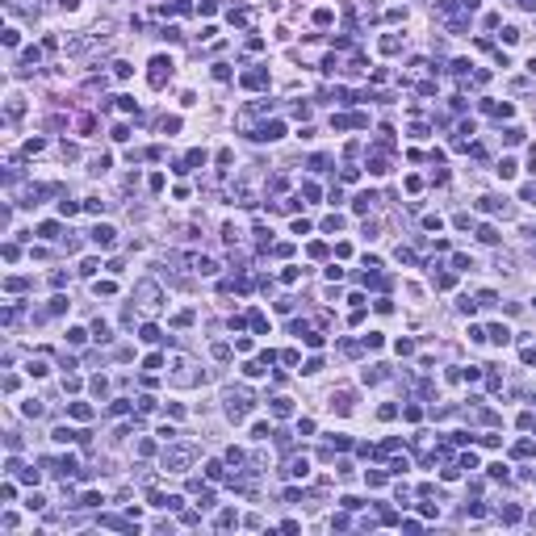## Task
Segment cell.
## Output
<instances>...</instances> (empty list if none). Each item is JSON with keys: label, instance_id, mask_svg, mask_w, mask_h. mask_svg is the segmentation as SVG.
Instances as JSON below:
<instances>
[{"label": "cell", "instance_id": "1", "mask_svg": "<svg viewBox=\"0 0 536 536\" xmlns=\"http://www.w3.org/2000/svg\"><path fill=\"white\" fill-rule=\"evenodd\" d=\"M134 306H138V314H159V306H163V289H159V281H138L134 285Z\"/></svg>", "mask_w": 536, "mask_h": 536}, {"label": "cell", "instance_id": "2", "mask_svg": "<svg viewBox=\"0 0 536 536\" xmlns=\"http://www.w3.org/2000/svg\"><path fill=\"white\" fill-rule=\"evenodd\" d=\"M256 407V398H252V390H226V415H231V423H243L247 415H252Z\"/></svg>", "mask_w": 536, "mask_h": 536}, {"label": "cell", "instance_id": "3", "mask_svg": "<svg viewBox=\"0 0 536 536\" xmlns=\"http://www.w3.org/2000/svg\"><path fill=\"white\" fill-rule=\"evenodd\" d=\"M193 457H197L193 444H172V448H163V469L168 473H185L189 465H193Z\"/></svg>", "mask_w": 536, "mask_h": 536}, {"label": "cell", "instance_id": "4", "mask_svg": "<svg viewBox=\"0 0 536 536\" xmlns=\"http://www.w3.org/2000/svg\"><path fill=\"white\" fill-rule=\"evenodd\" d=\"M197 381H206V373H197L189 356H172V386H197Z\"/></svg>", "mask_w": 536, "mask_h": 536}, {"label": "cell", "instance_id": "5", "mask_svg": "<svg viewBox=\"0 0 536 536\" xmlns=\"http://www.w3.org/2000/svg\"><path fill=\"white\" fill-rule=\"evenodd\" d=\"M168 80H172V59L155 55V59H151V88H163Z\"/></svg>", "mask_w": 536, "mask_h": 536}, {"label": "cell", "instance_id": "6", "mask_svg": "<svg viewBox=\"0 0 536 536\" xmlns=\"http://www.w3.org/2000/svg\"><path fill=\"white\" fill-rule=\"evenodd\" d=\"M97 38H105V30H97V34H80V38H71L67 42V55H80V51H88Z\"/></svg>", "mask_w": 536, "mask_h": 536}, {"label": "cell", "instance_id": "7", "mask_svg": "<svg viewBox=\"0 0 536 536\" xmlns=\"http://www.w3.org/2000/svg\"><path fill=\"white\" fill-rule=\"evenodd\" d=\"M113 239H117V231H113V226H105V222L92 226V243H97V247H113Z\"/></svg>", "mask_w": 536, "mask_h": 536}, {"label": "cell", "instance_id": "8", "mask_svg": "<svg viewBox=\"0 0 536 536\" xmlns=\"http://www.w3.org/2000/svg\"><path fill=\"white\" fill-rule=\"evenodd\" d=\"M285 473H293V478H306V473H310V461H306V457H289Z\"/></svg>", "mask_w": 536, "mask_h": 536}, {"label": "cell", "instance_id": "9", "mask_svg": "<svg viewBox=\"0 0 536 536\" xmlns=\"http://www.w3.org/2000/svg\"><path fill=\"white\" fill-rule=\"evenodd\" d=\"M281 134H285V126H281V122H268V126H260V130H256V138H264V142L281 138Z\"/></svg>", "mask_w": 536, "mask_h": 536}, {"label": "cell", "instance_id": "10", "mask_svg": "<svg viewBox=\"0 0 536 536\" xmlns=\"http://www.w3.org/2000/svg\"><path fill=\"white\" fill-rule=\"evenodd\" d=\"M331 407H335L339 415H348V411H352V394H348V390H339V394H331Z\"/></svg>", "mask_w": 536, "mask_h": 536}, {"label": "cell", "instance_id": "11", "mask_svg": "<svg viewBox=\"0 0 536 536\" xmlns=\"http://www.w3.org/2000/svg\"><path fill=\"white\" fill-rule=\"evenodd\" d=\"M272 415H281V419H285V415H293V398L277 394V398H272Z\"/></svg>", "mask_w": 536, "mask_h": 536}, {"label": "cell", "instance_id": "12", "mask_svg": "<svg viewBox=\"0 0 536 536\" xmlns=\"http://www.w3.org/2000/svg\"><path fill=\"white\" fill-rule=\"evenodd\" d=\"M193 268L201 272V277H214V272H218V264H214L210 256H197V260H193Z\"/></svg>", "mask_w": 536, "mask_h": 536}, {"label": "cell", "instance_id": "13", "mask_svg": "<svg viewBox=\"0 0 536 536\" xmlns=\"http://www.w3.org/2000/svg\"><path fill=\"white\" fill-rule=\"evenodd\" d=\"M71 419H80V423H84V419H92V407H88V402H71Z\"/></svg>", "mask_w": 536, "mask_h": 536}, {"label": "cell", "instance_id": "14", "mask_svg": "<svg viewBox=\"0 0 536 536\" xmlns=\"http://www.w3.org/2000/svg\"><path fill=\"white\" fill-rule=\"evenodd\" d=\"M381 51H386V55H398V51H402V38H398V34H386V38H381Z\"/></svg>", "mask_w": 536, "mask_h": 536}, {"label": "cell", "instance_id": "15", "mask_svg": "<svg viewBox=\"0 0 536 536\" xmlns=\"http://www.w3.org/2000/svg\"><path fill=\"white\" fill-rule=\"evenodd\" d=\"M138 339H142V343H159L163 335H159V327H155V323H147V327L138 331Z\"/></svg>", "mask_w": 536, "mask_h": 536}, {"label": "cell", "instance_id": "16", "mask_svg": "<svg viewBox=\"0 0 536 536\" xmlns=\"http://www.w3.org/2000/svg\"><path fill=\"white\" fill-rule=\"evenodd\" d=\"M369 172H373V176H386V172H390V159H386V155H373V159H369Z\"/></svg>", "mask_w": 536, "mask_h": 536}, {"label": "cell", "instance_id": "17", "mask_svg": "<svg viewBox=\"0 0 536 536\" xmlns=\"http://www.w3.org/2000/svg\"><path fill=\"white\" fill-rule=\"evenodd\" d=\"M486 339H494V343H511V331L503 327V323H498V327H490V331H486Z\"/></svg>", "mask_w": 536, "mask_h": 536}, {"label": "cell", "instance_id": "18", "mask_svg": "<svg viewBox=\"0 0 536 536\" xmlns=\"http://www.w3.org/2000/svg\"><path fill=\"white\" fill-rule=\"evenodd\" d=\"M51 440H59V444H71V440H80V432H71V427H55Z\"/></svg>", "mask_w": 536, "mask_h": 536}, {"label": "cell", "instance_id": "19", "mask_svg": "<svg viewBox=\"0 0 536 536\" xmlns=\"http://www.w3.org/2000/svg\"><path fill=\"white\" fill-rule=\"evenodd\" d=\"M365 381H369V386H377V381H386V365H373V369H365Z\"/></svg>", "mask_w": 536, "mask_h": 536}, {"label": "cell", "instance_id": "20", "mask_svg": "<svg viewBox=\"0 0 536 536\" xmlns=\"http://www.w3.org/2000/svg\"><path fill=\"white\" fill-rule=\"evenodd\" d=\"M92 339H97V343H109V323H101V318H97V323H92Z\"/></svg>", "mask_w": 536, "mask_h": 536}, {"label": "cell", "instance_id": "21", "mask_svg": "<svg viewBox=\"0 0 536 536\" xmlns=\"http://www.w3.org/2000/svg\"><path fill=\"white\" fill-rule=\"evenodd\" d=\"M373 201H377L373 193H361V197L352 201V206H356V214H369V210H373Z\"/></svg>", "mask_w": 536, "mask_h": 536}, {"label": "cell", "instance_id": "22", "mask_svg": "<svg viewBox=\"0 0 536 536\" xmlns=\"http://www.w3.org/2000/svg\"><path fill=\"white\" fill-rule=\"evenodd\" d=\"M503 142H507V147H515V142H523V130H519V126H507V130H503Z\"/></svg>", "mask_w": 536, "mask_h": 536}, {"label": "cell", "instance_id": "23", "mask_svg": "<svg viewBox=\"0 0 536 536\" xmlns=\"http://www.w3.org/2000/svg\"><path fill=\"white\" fill-rule=\"evenodd\" d=\"M88 390H92V394H97V398H105V390H109V381H105V377H92V381H88Z\"/></svg>", "mask_w": 536, "mask_h": 536}, {"label": "cell", "instance_id": "24", "mask_svg": "<svg viewBox=\"0 0 536 536\" xmlns=\"http://www.w3.org/2000/svg\"><path fill=\"white\" fill-rule=\"evenodd\" d=\"M38 235H42V239H59V222H42Z\"/></svg>", "mask_w": 536, "mask_h": 536}, {"label": "cell", "instance_id": "25", "mask_svg": "<svg viewBox=\"0 0 536 536\" xmlns=\"http://www.w3.org/2000/svg\"><path fill=\"white\" fill-rule=\"evenodd\" d=\"M478 239L482 243H498V231H494V226H478Z\"/></svg>", "mask_w": 536, "mask_h": 536}, {"label": "cell", "instance_id": "26", "mask_svg": "<svg viewBox=\"0 0 536 536\" xmlns=\"http://www.w3.org/2000/svg\"><path fill=\"white\" fill-rule=\"evenodd\" d=\"M498 206H503V201H498V197H482V201H478V210H482V214H494Z\"/></svg>", "mask_w": 536, "mask_h": 536}, {"label": "cell", "instance_id": "27", "mask_svg": "<svg viewBox=\"0 0 536 536\" xmlns=\"http://www.w3.org/2000/svg\"><path fill=\"white\" fill-rule=\"evenodd\" d=\"M243 84H247V88H260V84H264V71H247Z\"/></svg>", "mask_w": 536, "mask_h": 536}, {"label": "cell", "instance_id": "28", "mask_svg": "<svg viewBox=\"0 0 536 536\" xmlns=\"http://www.w3.org/2000/svg\"><path fill=\"white\" fill-rule=\"evenodd\" d=\"M498 176H503V181H511V176H515V159H503V163H498Z\"/></svg>", "mask_w": 536, "mask_h": 536}, {"label": "cell", "instance_id": "29", "mask_svg": "<svg viewBox=\"0 0 536 536\" xmlns=\"http://www.w3.org/2000/svg\"><path fill=\"white\" fill-rule=\"evenodd\" d=\"M63 310H67V297L55 293V297H51V314H63Z\"/></svg>", "mask_w": 536, "mask_h": 536}, {"label": "cell", "instance_id": "30", "mask_svg": "<svg viewBox=\"0 0 536 536\" xmlns=\"http://www.w3.org/2000/svg\"><path fill=\"white\" fill-rule=\"evenodd\" d=\"M235 523H239V515H235V511H222V515H218V528H235Z\"/></svg>", "mask_w": 536, "mask_h": 536}, {"label": "cell", "instance_id": "31", "mask_svg": "<svg viewBox=\"0 0 536 536\" xmlns=\"http://www.w3.org/2000/svg\"><path fill=\"white\" fill-rule=\"evenodd\" d=\"M432 281H436V289H448V285H452V272H432Z\"/></svg>", "mask_w": 536, "mask_h": 536}, {"label": "cell", "instance_id": "32", "mask_svg": "<svg viewBox=\"0 0 536 536\" xmlns=\"http://www.w3.org/2000/svg\"><path fill=\"white\" fill-rule=\"evenodd\" d=\"M21 411H26V415H30V419H38V415H42V402H38V398H30V402H26V407H21Z\"/></svg>", "mask_w": 536, "mask_h": 536}, {"label": "cell", "instance_id": "33", "mask_svg": "<svg viewBox=\"0 0 536 536\" xmlns=\"http://www.w3.org/2000/svg\"><path fill=\"white\" fill-rule=\"evenodd\" d=\"M21 113H26V101L13 97V101H9V117H21Z\"/></svg>", "mask_w": 536, "mask_h": 536}, {"label": "cell", "instance_id": "34", "mask_svg": "<svg viewBox=\"0 0 536 536\" xmlns=\"http://www.w3.org/2000/svg\"><path fill=\"white\" fill-rule=\"evenodd\" d=\"M519 356H523V365H536V343H523Z\"/></svg>", "mask_w": 536, "mask_h": 536}, {"label": "cell", "instance_id": "35", "mask_svg": "<svg viewBox=\"0 0 536 536\" xmlns=\"http://www.w3.org/2000/svg\"><path fill=\"white\" fill-rule=\"evenodd\" d=\"M498 515H503V523H515V519H519V507H511V503H507L503 511H498Z\"/></svg>", "mask_w": 536, "mask_h": 536}, {"label": "cell", "instance_id": "36", "mask_svg": "<svg viewBox=\"0 0 536 536\" xmlns=\"http://www.w3.org/2000/svg\"><path fill=\"white\" fill-rule=\"evenodd\" d=\"M26 373H30V377H46V365H42V361H30Z\"/></svg>", "mask_w": 536, "mask_h": 536}, {"label": "cell", "instance_id": "37", "mask_svg": "<svg viewBox=\"0 0 536 536\" xmlns=\"http://www.w3.org/2000/svg\"><path fill=\"white\" fill-rule=\"evenodd\" d=\"M519 38H523V34H519L515 26H507V30H503V42H507V46H511V42H519Z\"/></svg>", "mask_w": 536, "mask_h": 536}, {"label": "cell", "instance_id": "38", "mask_svg": "<svg viewBox=\"0 0 536 536\" xmlns=\"http://www.w3.org/2000/svg\"><path fill=\"white\" fill-rule=\"evenodd\" d=\"M252 436H256V440H268V436H272V427H268V423H256V427H252Z\"/></svg>", "mask_w": 536, "mask_h": 536}, {"label": "cell", "instance_id": "39", "mask_svg": "<svg viewBox=\"0 0 536 536\" xmlns=\"http://www.w3.org/2000/svg\"><path fill=\"white\" fill-rule=\"evenodd\" d=\"M181 130V117H163V134H176Z\"/></svg>", "mask_w": 536, "mask_h": 536}, {"label": "cell", "instance_id": "40", "mask_svg": "<svg viewBox=\"0 0 536 536\" xmlns=\"http://www.w3.org/2000/svg\"><path fill=\"white\" fill-rule=\"evenodd\" d=\"M105 168H109V155H97V159H92V168H88V172H105Z\"/></svg>", "mask_w": 536, "mask_h": 536}, {"label": "cell", "instance_id": "41", "mask_svg": "<svg viewBox=\"0 0 536 536\" xmlns=\"http://www.w3.org/2000/svg\"><path fill=\"white\" fill-rule=\"evenodd\" d=\"M339 226H343V218H339V214H331V218L323 222V231H339Z\"/></svg>", "mask_w": 536, "mask_h": 536}, {"label": "cell", "instance_id": "42", "mask_svg": "<svg viewBox=\"0 0 536 536\" xmlns=\"http://www.w3.org/2000/svg\"><path fill=\"white\" fill-rule=\"evenodd\" d=\"M26 285H30L26 277H9V289H13V293H21V289H26Z\"/></svg>", "mask_w": 536, "mask_h": 536}, {"label": "cell", "instance_id": "43", "mask_svg": "<svg viewBox=\"0 0 536 536\" xmlns=\"http://www.w3.org/2000/svg\"><path fill=\"white\" fill-rule=\"evenodd\" d=\"M130 71H134V67H130V63H113V76H117V80H126Z\"/></svg>", "mask_w": 536, "mask_h": 536}, {"label": "cell", "instance_id": "44", "mask_svg": "<svg viewBox=\"0 0 536 536\" xmlns=\"http://www.w3.org/2000/svg\"><path fill=\"white\" fill-rule=\"evenodd\" d=\"M84 210H88V214H101V210H105V201H97V197H88V201H84Z\"/></svg>", "mask_w": 536, "mask_h": 536}, {"label": "cell", "instance_id": "45", "mask_svg": "<svg viewBox=\"0 0 536 536\" xmlns=\"http://www.w3.org/2000/svg\"><path fill=\"white\" fill-rule=\"evenodd\" d=\"M394 348H398V356H411V352H415V343H411V339H398Z\"/></svg>", "mask_w": 536, "mask_h": 536}, {"label": "cell", "instance_id": "46", "mask_svg": "<svg viewBox=\"0 0 536 536\" xmlns=\"http://www.w3.org/2000/svg\"><path fill=\"white\" fill-rule=\"evenodd\" d=\"M528 168H532V172H536V147H532V151H528Z\"/></svg>", "mask_w": 536, "mask_h": 536}, {"label": "cell", "instance_id": "47", "mask_svg": "<svg viewBox=\"0 0 536 536\" xmlns=\"http://www.w3.org/2000/svg\"><path fill=\"white\" fill-rule=\"evenodd\" d=\"M528 71H532V76H536V59H532V63H528Z\"/></svg>", "mask_w": 536, "mask_h": 536}, {"label": "cell", "instance_id": "48", "mask_svg": "<svg viewBox=\"0 0 536 536\" xmlns=\"http://www.w3.org/2000/svg\"><path fill=\"white\" fill-rule=\"evenodd\" d=\"M532 235H536V226H532Z\"/></svg>", "mask_w": 536, "mask_h": 536}]
</instances>
